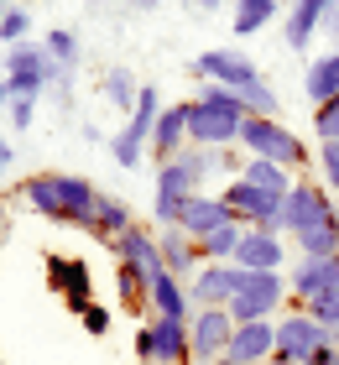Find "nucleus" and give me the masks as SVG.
<instances>
[{
    "label": "nucleus",
    "mask_w": 339,
    "mask_h": 365,
    "mask_svg": "<svg viewBox=\"0 0 339 365\" xmlns=\"http://www.w3.org/2000/svg\"><path fill=\"white\" fill-rule=\"evenodd\" d=\"M31 110H37L31 99H11V130H26L31 125Z\"/></svg>",
    "instance_id": "obj_36"
},
{
    "label": "nucleus",
    "mask_w": 339,
    "mask_h": 365,
    "mask_svg": "<svg viewBox=\"0 0 339 365\" xmlns=\"http://www.w3.org/2000/svg\"><path fill=\"white\" fill-rule=\"evenodd\" d=\"M193 73L203 78V84H219V89H235V94L261 84V68L241 53V47H203V53L193 58Z\"/></svg>",
    "instance_id": "obj_9"
},
{
    "label": "nucleus",
    "mask_w": 339,
    "mask_h": 365,
    "mask_svg": "<svg viewBox=\"0 0 339 365\" xmlns=\"http://www.w3.org/2000/svg\"><path fill=\"white\" fill-rule=\"evenodd\" d=\"M146 272H136V267H121V277H115V292H121V303L136 313V308H146Z\"/></svg>",
    "instance_id": "obj_30"
},
{
    "label": "nucleus",
    "mask_w": 339,
    "mask_h": 365,
    "mask_svg": "<svg viewBox=\"0 0 339 365\" xmlns=\"http://www.w3.org/2000/svg\"><path fill=\"white\" fill-rule=\"evenodd\" d=\"M235 282H241V267H230V261H203L198 277L188 282V303L193 308H230Z\"/></svg>",
    "instance_id": "obj_13"
},
{
    "label": "nucleus",
    "mask_w": 339,
    "mask_h": 365,
    "mask_svg": "<svg viewBox=\"0 0 339 365\" xmlns=\"http://www.w3.org/2000/svg\"><path fill=\"white\" fill-rule=\"evenodd\" d=\"M241 146H246V157L277 162V168H287V173L308 168V146H303V136H298V130H287L277 115H246Z\"/></svg>",
    "instance_id": "obj_3"
},
{
    "label": "nucleus",
    "mask_w": 339,
    "mask_h": 365,
    "mask_svg": "<svg viewBox=\"0 0 339 365\" xmlns=\"http://www.w3.org/2000/svg\"><path fill=\"white\" fill-rule=\"evenodd\" d=\"M230 334H235V319L230 308H193L188 319V350L198 365H214L219 355L230 350Z\"/></svg>",
    "instance_id": "obj_11"
},
{
    "label": "nucleus",
    "mask_w": 339,
    "mask_h": 365,
    "mask_svg": "<svg viewBox=\"0 0 339 365\" xmlns=\"http://www.w3.org/2000/svg\"><path fill=\"white\" fill-rule=\"evenodd\" d=\"M282 303H287L282 272H241L235 297H230V319H235V324H261V319H271Z\"/></svg>",
    "instance_id": "obj_6"
},
{
    "label": "nucleus",
    "mask_w": 339,
    "mask_h": 365,
    "mask_svg": "<svg viewBox=\"0 0 339 365\" xmlns=\"http://www.w3.org/2000/svg\"><path fill=\"white\" fill-rule=\"evenodd\" d=\"M21 198L42 220H58V225H89L94 220V204H99V188L84 173H37L21 182Z\"/></svg>",
    "instance_id": "obj_1"
},
{
    "label": "nucleus",
    "mask_w": 339,
    "mask_h": 365,
    "mask_svg": "<svg viewBox=\"0 0 339 365\" xmlns=\"http://www.w3.org/2000/svg\"><path fill=\"white\" fill-rule=\"evenodd\" d=\"M324 26H329V31H334V37H339V6H334V11L324 16Z\"/></svg>",
    "instance_id": "obj_39"
},
{
    "label": "nucleus",
    "mask_w": 339,
    "mask_h": 365,
    "mask_svg": "<svg viewBox=\"0 0 339 365\" xmlns=\"http://www.w3.org/2000/svg\"><path fill=\"white\" fill-rule=\"evenodd\" d=\"M21 6H26V0H21Z\"/></svg>",
    "instance_id": "obj_46"
},
{
    "label": "nucleus",
    "mask_w": 339,
    "mask_h": 365,
    "mask_svg": "<svg viewBox=\"0 0 339 365\" xmlns=\"http://www.w3.org/2000/svg\"><path fill=\"white\" fill-rule=\"evenodd\" d=\"M282 235H266V230H246L241 235V251H235L230 267H241V272H282Z\"/></svg>",
    "instance_id": "obj_16"
},
{
    "label": "nucleus",
    "mask_w": 339,
    "mask_h": 365,
    "mask_svg": "<svg viewBox=\"0 0 339 365\" xmlns=\"http://www.w3.org/2000/svg\"><path fill=\"white\" fill-rule=\"evenodd\" d=\"M334 344H339V339H334Z\"/></svg>",
    "instance_id": "obj_48"
},
{
    "label": "nucleus",
    "mask_w": 339,
    "mask_h": 365,
    "mask_svg": "<svg viewBox=\"0 0 339 365\" xmlns=\"http://www.w3.org/2000/svg\"><path fill=\"white\" fill-rule=\"evenodd\" d=\"M308 313H313V319H318V324H324L329 334L339 339V287H334V292H324V297H313Z\"/></svg>",
    "instance_id": "obj_32"
},
{
    "label": "nucleus",
    "mask_w": 339,
    "mask_h": 365,
    "mask_svg": "<svg viewBox=\"0 0 339 365\" xmlns=\"http://www.w3.org/2000/svg\"><path fill=\"white\" fill-rule=\"evenodd\" d=\"M11 105V89H6V78H0V110H6Z\"/></svg>",
    "instance_id": "obj_40"
},
{
    "label": "nucleus",
    "mask_w": 339,
    "mask_h": 365,
    "mask_svg": "<svg viewBox=\"0 0 339 365\" xmlns=\"http://www.w3.org/2000/svg\"><path fill=\"white\" fill-rule=\"evenodd\" d=\"M6 11H11V6H6V0H0V16H6Z\"/></svg>",
    "instance_id": "obj_45"
},
{
    "label": "nucleus",
    "mask_w": 339,
    "mask_h": 365,
    "mask_svg": "<svg viewBox=\"0 0 339 365\" xmlns=\"http://www.w3.org/2000/svg\"><path fill=\"white\" fill-rule=\"evenodd\" d=\"M0 235H6V214H0Z\"/></svg>",
    "instance_id": "obj_44"
},
{
    "label": "nucleus",
    "mask_w": 339,
    "mask_h": 365,
    "mask_svg": "<svg viewBox=\"0 0 339 365\" xmlns=\"http://www.w3.org/2000/svg\"><path fill=\"white\" fill-rule=\"evenodd\" d=\"M146 303H151V313H157V319H183V324L193 319L188 282H178L173 272H157V277L146 282Z\"/></svg>",
    "instance_id": "obj_22"
},
{
    "label": "nucleus",
    "mask_w": 339,
    "mask_h": 365,
    "mask_svg": "<svg viewBox=\"0 0 339 365\" xmlns=\"http://www.w3.org/2000/svg\"><path fill=\"white\" fill-rule=\"evenodd\" d=\"M271 355H277V324H271V319H261V324H235L225 360H235V365H266Z\"/></svg>",
    "instance_id": "obj_14"
},
{
    "label": "nucleus",
    "mask_w": 339,
    "mask_h": 365,
    "mask_svg": "<svg viewBox=\"0 0 339 365\" xmlns=\"http://www.w3.org/2000/svg\"><path fill=\"white\" fill-rule=\"evenodd\" d=\"M303 94L313 99V110L329 105V99L339 94V53H324V58L308 63V73H303Z\"/></svg>",
    "instance_id": "obj_24"
},
{
    "label": "nucleus",
    "mask_w": 339,
    "mask_h": 365,
    "mask_svg": "<svg viewBox=\"0 0 339 365\" xmlns=\"http://www.w3.org/2000/svg\"><path fill=\"white\" fill-rule=\"evenodd\" d=\"M157 245H162V272H173L178 282H193V277H198V267H203L198 240H188L178 225H167L162 235H157Z\"/></svg>",
    "instance_id": "obj_19"
},
{
    "label": "nucleus",
    "mask_w": 339,
    "mask_h": 365,
    "mask_svg": "<svg viewBox=\"0 0 339 365\" xmlns=\"http://www.w3.org/2000/svg\"><path fill=\"white\" fill-rule=\"evenodd\" d=\"M26 31H31V16H26L21 6H11L6 16H0V42H6V47L26 42Z\"/></svg>",
    "instance_id": "obj_31"
},
{
    "label": "nucleus",
    "mask_w": 339,
    "mask_h": 365,
    "mask_svg": "<svg viewBox=\"0 0 339 365\" xmlns=\"http://www.w3.org/2000/svg\"><path fill=\"white\" fill-rule=\"evenodd\" d=\"M241 178L256 182V188H266V193H277V198H287V193H293V182H298L287 168H277V162H261V157H246Z\"/></svg>",
    "instance_id": "obj_26"
},
{
    "label": "nucleus",
    "mask_w": 339,
    "mask_h": 365,
    "mask_svg": "<svg viewBox=\"0 0 339 365\" xmlns=\"http://www.w3.org/2000/svg\"><path fill=\"white\" fill-rule=\"evenodd\" d=\"M47 282H53V292L74 313L94 308V277H89V261L84 256H47Z\"/></svg>",
    "instance_id": "obj_12"
},
{
    "label": "nucleus",
    "mask_w": 339,
    "mask_h": 365,
    "mask_svg": "<svg viewBox=\"0 0 339 365\" xmlns=\"http://www.w3.org/2000/svg\"><path fill=\"white\" fill-rule=\"evenodd\" d=\"M89 230H94V235H105V240H121L126 230H136V209L126 204V198H110V193H99Z\"/></svg>",
    "instance_id": "obj_23"
},
{
    "label": "nucleus",
    "mask_w": 339,
    "mask_h": 365,
    "mask_svg": "<svg viewBox=\"0 0 339 365\" xmlns=\"http://www.w3.org/2000/svg\"><path fill=\"white\" fill-rule=\"evenodd\" d=\"M110 251L121 256V267H136V272H146V277L162 272V245H157V235H151L146 225H136V230H126L121 240H110Z\"/></svg>",
    "instance_id": "obj_21"
},
{
    "label": "nucleus",
    "mask_w": 339,
    "mask_h": 365,
    "mask_svg": "<svg viewBox=\"0 0 339 365\" xmlns=\"http://www.w3.org/2000/svg\"><path fill=\"white\" fill-rule=\"evenodd\" d=\"M183 146H188V105H162V115H157V130H151V146L146 152L157 157V162H173Z\"/></svg>",
    "instance_id": "obj_18"
},
{
    "label": "nucleus",
    "mask_w": 339,
    "mask_h": 365,
    "mask_svg": "<svg viewBox=\"0 0 339 365\" xmlns=\"http://www.w3.org/2000/svg\"><path fill=\"white\" fill-rule=\"evenodd\" d=\"M334 334L324 324L313 319L308 308H298V313H287V319H277V355L282 360H298V365H308L318 350H324Z\"/></svg>",
    "instance_id": "obj_10"
},
{
    "label": "nucleus",
    "mask_w": 339,
    "mask_h": 365,
    "mask_svg": "<svg viewBox=\"0 0 339 365\" xmlns=\"http://www.w3.org/2000/svg\"><path fill=\"white\" fill-rule=\"evenodd\" d=\"M266 365H298V360H282V355H271V360H266Z\"/></svg>",
    "instance_id": "obj_41"
},
{
    "label": "nucleus",
    "mask_w": 339,
    "mask_h": 365,
    "mask_svg": "<svg viewBox=\"0 0 339 365\" xmlns=\"http://www.w3.org/2000/svg\"><path fill=\"white\" fill-rule=\"evenodd\" d=\"M99 94H105L110 105H121V110H136V99H141V84H136V73L110 68L105 78H99Z\"/></svg>",
    "instance_id": "obj_29"
},
{
    "label": "nucleus",
    "mask_w": 339,
    "mask_h": 365,
    "mask_svg": "<svg viewBox=\"0 0 339 365\" xmlns=\"http://www.w3.org/2000/svg\"><path fill=\"white\" fill-rule=\"evenodd\" d=\"M214 365H235V360H225V355H219V360H214Z\"/></svg>",
    "instance_id": "obj_43"
},
{
    "label": "nucleus",
    "mask_w": 339,
    "mask_h": 365,
    "mask_svg": "<svg viewBox=\"0 0 339 365\" xmlns=\"http://www.w3.org/2000/svg\"><path fill=\"white\" fill-rule=\"evenodd\" d=\"M157 115H162V94L151 89V84H141V99H136L131 120L110 136V157H115V168H126V173L141 168V157H146V146H151V130H157Z\"/></svg>",
    "instance_id": "obj_4"
},
{
    "label": "nucleus",
    "mask_w": 339,
    "mask_h": 365,
    "mask_svg": "<svg viewBox=\"0 0 339 365\" xmlns=\"http://www.w3.org/2000/svg\"><path fill=\"white\" fill-rule=\"evenodd\" d=\"M136 355L146 365H188L193 350H188V324L183 319H151L136 329Z\"/></svg>",
    "instance_id": "obj_8"
},
{
    "label": "nucleus",
    "mask_w": 339,
    "mask_h": 365,
    "mask_svg": "<svg viewBox=\"0 0 339 365\" xmlns=\"http://www.w3.org/2000/svg\"><path fill=\"white\" fill-rule=\"evenodd\" d=\"M339 6V0H293L287 6V21H282V37H287V47L293 53H303V47L313 42V31L324 26V16Z\"/></svg>",
    "instance_id": "obj_17"
},
{
    "label": "nucleus",
    "mask_w": 339,
    "mask_h": 365,
    "mask_svg": "<svg viewBox=\"0 0 339 365\" xmlns=\"http://www.w3.org/2000/svg\"><path fill=\"white\" fill-rule=\"evenodd\" d=\"M334 53H339V47H334Z\"/></svg>",
    "instance_id": "obj_47"
},
{
    "label": "nucleus",
    "mask_w": 339,
    "mask_h": 365,
    "mask_svg": "<svg viewBox=\"0 0 339 365\" xmlns=\"http://www.w3.org/2000/svg\"><path fill=\"white\" fill-rule=\"evenodd\" d=\"M79 319H84V329H89V334H94V339H99V334H105V329H110V313H105V308H99V303H94V308H84V313H79Z\"/></svg>",
    "instance_id": "obj_35"
},
{
    "label": "nucleus",
    "mask_w": 339,
    "mask_h": 365,
    "mask_svg": "<svg viewBox=\"0 0 339 365\" xmlns=\"http://www.w3.org/2000/svg\"><path fill=\"white\" fill-rule=\"evenodd\" d=\"M42 47H47V58H53V68H63V73H74L79 68V58H84V47H79V37L68 26H53L42 37Z\"/></svg>",
    "instance_id": "obj_28"
},
{
    "label": "nucleus",
    "mask_w": 339,
    "mask_h": 365,
    "mask_svg": "<svg viewBox=\"0 0 339 365\" xmlns=\"http://www.w3.org/2000/svg\"><path fill=\"white\" fill-rule=\"evenodd\" d=\"M136 11H157V6H167V0H131Z\"/></svg>",
    "instance_id": "obj_38"
},
{
    "label": "nucleus",
    "mask_w": 339,
    "mask_h": 365,
    "mask_svg": "<svg viewBox=\"0 0 339 365\" xmlns=\"http://www.w3.org/2000/svg\"><path fill=\"white\" fill-rule=\"evenodd\" d=\"M219 198H225V209H230L246 230L282 235V198H277V193H266V188H256V182H246V178H230Z\"/></svg>",
    "instance_id": "obj_7"
},
{
    "label": "nucleus",
    "mask_w": 339,
    "mask_h": 365,
    "mask_svg": "<svg viewBox=\"0 0 339 365\" xmlns=\"http://www.w3.org/2000/svg\"><path fill=\"white\" fill-rule=\"evenodd\" d=\"M11 162H16V152H11V141H6V136H0V173H6V168H11Z\"/></svg>",
    "instance_id": "obj_37"
},
{
    "label": "nucleus",
    "mask_w": 339,
    "mask_h": 365,
    "mask_svg": "<svg viewBox=\"0 0 339 365\" xmlns=\"http://www.w3.org/2000/svg\"><path fill=\"white\" fill-rule=\"evenodd\" d=\"M318 173H324V188L339 193V141H318Z\"/></svg>",
    "instance_id": "obj_34"
},
{
    "label": "nucleus",
    "mask_w": 339,
    "mask_h": 365,
    "mask_svg": "<svg viewBox=\"0 0 339 365\" xmlns=\"http://www.w3.org/2000/svg\"><path fill=\"white\" fill-rule=\"evenodd\" d=\"M334 287H339V256H303L298 272H293V282H287V292L303 297V308H308L313 297L334 292Z\"/></svg>",
    "instance_id": "obj_15"
},
{
    "label": "nucleus",
    "mask_w": 339,
    "mask_h": 365,
    "mask_svg": "<svg viewBox=\"0 0 339 365\" xmlns=\"http://www.w3.org/2000/svg\"><path fill=\"white\" fill-rule=\"evenodd\" d=\"M219 6H225V0H203V11H219Z\"/></svg>",
    "instance_id": "obj_42"
},
{
    "label": "nucleus",
    "mask_w": 339,
    "mask_h": 365,
    "mask_svg": "<svg viewBox=\"0 0 339 365\" xmlns=\"http://www.w3.org/2000/svg\"><path fill=\"white\" fill-rule=\"evenodd\" d=\"M246 99L235 89L203 84L198 99H188V146H214V152H230L241 146V125H246Z\"/></svg>",
    "instance_id": "obj_2"
},
{
    "label": "nucleus",
    "mask_w": 339,
    "mask_h": 365,
    "mask_svg": "<svg viewBox=\"0 0 339 365\" xmlns=\"http://www.w3.org/2000/svg\"><path fill=\"white\" fill-rule=\"evenodd\" d=\"M235 214L225 209V198H209V193H198V198H188V204L178 209V230L188 240H203V235H214L219 225H230Z\"/></svg>",
    "instance_id": "obj_20"
},
{
    "label": "nucleus",
    "mask_w": 339,
    "mask_h": 365,
    "mask_svg": "<svg viewBox=\"0 0 339 365\" xmlns=\"http://www.w3.org/2000/svg\"><path fill=\"white\" fill-rule=\"evenodd\" d=\"M241 235H246L241 220H230V225H219L214 235H203V240H198L203 261H235V251H241Z\"/></svg>",
    "instance_id": "obj_27"
},
{
    "label": "nucleus",
    "mask_w": 339,
    "mask_h": 365,
    "mask_svg": "<svg viewBox=\"0 0 339 365\" xmlns=\"http://www.w3.org/2000/svg\"><path fill=\"white\" fill-rule=\"evenodd\" d=\"M282 16L277 0H235V11H230V26H235V37H256V31H266L271 21Z\"/></svg>",
    "instance_id": "obj_25"
},
{
    "label": "nucleus",
    "mask_w": 339,
    "mask_h": 365,
    "mask_svg": "<svg viewBox=\"0 0 339 365\" xmlns=\"http://www.w3.org/2000/svg\"><path fill=\"white\" fill-rule=\"evenodd\" d=\"M313 130H318V141H339V94L313 110Z\"/></svg>",
    "instance_id": "obj_33"
},
{
    "label": "nucleus",
    "mask_w": 339,
    "mask_h": 365,
    "mask_svg": "<svg viewBox=\"0 0 339 365\" xmlns=\"http://www.w3.org/2000/svg\"><path fill=\"white\" fill-rule=\"evenodd\" d=\"M339 220V204L329 198L324 182H308V178H298L293 182V193L282 198V235H313V230H324Z\"/></svg>",
    "instance_id": "obj_5"
}]
</instances>
